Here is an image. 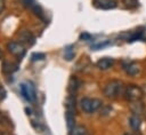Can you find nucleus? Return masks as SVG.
<instances>
[{"instance_id":"nucleus-1","label":"nucleus","mask_w":146,"mask_h":135,"mask_svg":"<svg viewBox=\"0 0 146 135\" xmlns=\"http://www.w3.org/2000/svg\"><path fill=\"white\" fill-rule=\"evenodd\" d=\"M122 89H123L122 81L113 79V80H110V81H107L105 84L104 89H103V93L108 98H116L122 93Z\"/></svg>"},{"instance_id":"nucleus-2","label":"nucleus","mask_w":146,"mask_h":135,"mask_svg":"<svg viewBox=\"0 0 146 135\" xmlns=\"http://www.w3.org/2000/svg\"><path fill=\"white\" fill-rule=\"evenodd\" d=\"M80 105H81V109L86 113H92V112H96L98 109H100L103 106V102L98 98L83 97L80 101Z\"/></svg>"},{"instance_id":"nucleus-3","label":"nucleus","mask_w":146,"mask_h":135,"mask_svg":"<svg viewBox=\"0 0 146 135\" xmlns=\"http://www.w3.org/2000/svg\"><path fill=\"white\" fill-rule=\"evenodd\" d=\"M124 98L131 103V102H137V101H141L143 96H144V92L140 87L136 86V85H128L125 90H124Z\"/></svg>"},{"instance_id":"nucleus-4","label":"nucleus","mask_w":146,"mask_h":135,"mask_svg":"<svg viewBox=\"0 0 146 135\" xmlns=\"http://www.w3.org/2000/svg\"><path fill=\"white\" fill-rule=\"evenodd\" d=\"M21 93L23 97L29 102H34L36 100L35 88L31 82H24L21 85Z\"/></svg>"},{"instance_id":"nucleus-5","label":"nucleus","mask_w":146,"mask_h":135,"mask_svg":"<svg viewBox=\"0 0 146 135\" xmlns=\"http://www.w3.org/2000/svg\"><path fill=\"white\" fill-rule=\"evenodd\" d=\"M7 48H8L9 53H11L14 56H16V57L19 58V59L25 55V48H24V46H23L21 42L10 41V42L7 45Z\"/></svg>"},{"instance_id":"nucleus-6","label":"nucleus","mask_w":146,"mask_h":135,"mask_svg":"<svg viewBox=\"0 0 146 135\" xmlns=\"http://www.w3.org/2000/svg\"><path fill=\"white\" fill-rule=\"evenodd\" d=\"M122 69L124 70V72L127 74L132 76V77L137 76L140 71L138 63L135 62V61H130V59H125V61L122 62Z\"/></svg>"},{"instance_id":"nucleus-7","label":"nucleus","mask_w":146,"mask_h":135,"mask_svg":"<svg viewBox=\"0 0 146 135\" xmlns=\"http://www.w3.org/2000/svg\"><path fill=\"white\" fill-rule=\"evenodd\" d=\"M23 2V5L25 7H27L29 9H31L36 16H39L40 18H43V11L41 9V7L34 1V0H21Z\"/></svg>"},{"instance_id":"nucleus-8","label":"nucleus","mask_w":146,"mask_h":135,"mask_svg":"<svg viewBox=\"0 0 146 135\" xmlns=\"http://www.w3.org/2000/svg\"><path fill=\"white\" fill-rule=\"evenodd\" d=\"M94 6L98 9H104V10H108V9H113L116 7V1L115 0H94Z\"/></svg>"},{"instance_id":"nucleus-9","label":"nucleus","mask_w":146,"mask_h":135,"mask_svg":"<svg viewBox=\"0 0 146 135\" xmlns=\"http://www.w3.org/2000/svg\"><path fill=\"white\" fill-rule=\"evenodd\" d=\"M18 39L21 41V43H25V45H29V46H32L34 42H35V38L34 35L30 32V31H22L18 35Z\"/></svg>"},{"instance_id":"nucleus-10","label":"nucleus","mask_w":146,"mask_h":135,"mask_svg":"<svg viewBox=\"0 0 146 135\" xmlns=\"http://www.w3.org/2000/svg\"><path fill=\"white\" fill-rule=\"evenodd\" d=\"M113 64H114V59L112 57H103V58H99L97 61V63H96L97 68L99 70H103V71L108 70L110 68L113 66Z\"/></svg>"},{"instance_id":"nucleus-11","label":"nucleus","mask_w":146,"mask_h":135,"mask_svg":"<svg viewBox=\"0 0 146 135\" xmlns=\"http://www.w3.org/2000/svg\"><path fill=\"white\" fill-rule=\"evenodd\" d=\"M80 85H81V84H80V80H79L76 77L72 76V77L70 78V80H68V86H67V90H68L70 95H74V94L78 92Z\"/></svg>"},{"instance_id":"nucleus-12","label":"nucleus","mask_w":146,"mask_h":135,"mask_svg":"<svg viewBox=\"0 0 146 135\" xmlns=\"http://www.w3.org/2000/svg\"><path fill=\"white\" fill-rule=\"evenodd\" d=\"M140 125H141V119L138 114H135L132 113L130 117H129V126L133 129V130H138L140 128Z\"/></svg>"},{"instance_id":"nucleus-13","label":"nucleus","mask_w":146,"mask_h":135,"mask_svg":"<svg viewBox=\"0 0 146 135\" xmlns=\"http://www.w3.org/2000/svg\"><path fill=\"white\" fill-rule=\"evenodd\" d=\"M130 110L132 113L135 114H140L145 111V108H144V104L141 101H137V102H131L130 103Z\"/></svg>"},{"instance_id":"nucleus-14","label":"nucleus","mask_w":146,"mask_h":135,"mask_svg":"<svg viewBox=\"0 0 146 135\" xmlns=\"http://www.w3.org/2000/svg\"><path fill=\"white\" fill-rule=\"evenodd\" d=\"M70 134H71V135H90L89 132L87 130V128L83 127V126H81V125L75 126V127L72 129V132H71Z\"/></svg>"},{"instance_id":"nucleus-15","label":"nucleus","mask_w":146,"mask_h":135,"mask_svg":"<svg viewBox=\"0 0 146 135\" xmlns=\"http://www.w3.org/2000/svg\"><path fill=\"white\" fill-rule=\"evenodd\" d=\"M64 57H65V59H67V61L73 59V57H74L73 46H68V47L65 48V50H64Z\"/></svg>"},{"instance_id":"nucleus-16","label":"nucleus","mask_w":146,"mask_h":135,"mask_svg":"<svg viewBox=\"0 0 146 135\" xmlns=\"http://www.w3.org/2000/svg\"><path fill=\"white\" fill-rule=\"evenodd\" d=\"M110 45H111V41H110V40H104L103 42H98V43L92 45V46H91V49H92V50H99V49L105 48V47H107V46H110Z\"/></svg>"},{"instance_id":"nucleus-17","label":"nucleus","mask_w":146,"mask_h":135,"mask_svg":"<svg viewBox=\"0 0 146 135\" xmlns=\"http://www.w3.org/2000/svg\"><path fill=\"white\" fill-rule=\"evenodd\" d=\"M123 3L128 8H136L138 6V0H123Z\"/></svg>"},{"instance_id":"nucleus-18","label":"nucleus","mask_w":146,"mask_h":135,"mask_svg":"<svg viewBox=\"0 0 146 135\" xmlns=\"http://www.w3.org/2000/svg\"><path fill=\"white\" fill-rule=\"evenodd\" d=\"M32 58H33V61H36V59H43L44 58V54H41V53H39V54H33L32 55Z\"/></svg>"},{"instance_id":"nucleus-19","label":"nucleus","mask_w":146,"mask_h":135,"mask_svg":"<svg viewBox=\"0 0 146 135\" xmlns=\"http://www.w3.org/2000/svg\"><path fill=\"white\" fill-rule=\"evenodd\" d=\"M5 97H6V90H5L3 87L0 86V102H1L2 100H5Z\"/></svg>"},{"instance_id":"nucleus-20","label":"nucleus","mask_w":146,"mask_h":135,"mask_svg":"<svg viewBox=\"0 0 146 135\" xmlns=\"http://www.w3.org/2000/svg\"><path fill=\"white\" fill-rule=\"evenodd\" d=\"M80 39H83V40H90L91 39V35L88 34V33H82L80 35Z\"/></svg>"},{"instance_id":"nucleus-21","label":"nucleus","mask_w":146,"mask_h":135,"mask_svg":"<svg viewBox=\"0 0 146 135\" xmlns=\"http://www.w3.org/2000/svg\"><path fill=\"white\" fill-rule=\"evenodd\" d=\"M3 8H5V0H0V14L2 13Z\"/></svg>"},{"instance_id":"nucleus-22","label":"nucleus","mask_w":146,"mask_h":135,"mask_svg":"<svg viewBox=\"0 0 146 135\" xmlns=\"http://www.w3.org/2000/svg\"><path fill=\"white\" fill-rule=\"evenodd\" d=\"M2 57V51H1V49H0V58Z\"/></svg>"},{"instance_id":"nucleus-23","label":"nucleus","mask_w":146,"mask_h":135,"mask_svg":"<svg viewBox=\"0 0 146 135\" xmlns=\"http://www.w3.org/2000/svg\"><path fill=\"white\" fill-rule=\"evenodd\" d=\"M124 135H133V134H130V133H125Z\"/></svg>"}]
</instances>
